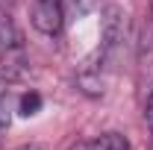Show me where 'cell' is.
<instances>
[{
  "instance_id": "obj_6",
  "label": "cell",
  "mask_w": 153,
  "mask_h": 150,
  "mask_svg": "<svg viewBox=\"0 0 153 150\" xmlns=\"http://www.w3.org/2000/svg\"><path fill=\"white\" fill-rule=\"evenodd\" d=\"M144 121H147V130H150V135H153V91H150V97H147V103H144Z\"/></svg>"
},
{
  "instance_id": "obj_5",
  "label": "cell",
  "mask_w": 153,
  "mask_h": 150,
  "mask_svg": "<svg viewBox=\"0 0 153 150\" xmlns=\"http://www.w3.org/2000/svg\"><path fill=\"white\" fill-rule=\"evenodd\" d=\"M3 127H9V97L0 88V130H3Z\"/></svg>"
},
{
  "instance_id": "obj_7",
  "label": "cell",
  "mask_w": 153,
  "mask_h": 150,
  "mask_svg": "<svg viewBox=\"0 0 153 150\" xmlns=\"http://www.w3.org/2000/svg\"><path fill=\"white\" fill-rule=\"evenodd\" d=\"M15 150H44L41 144H21V147H15Z\"/></svg>"
},
{
  "instance_id": "obj_2",
  "label": "cell",
  "mask_w": 153,
  "mask_h": 150,
  "mask_svg": "<svg viewBox=\"0 0 153 150\" xmlns=\"http://www.w3.org/2000/svg\"><path fill=\"white\" fill-rule=\"evenodd\" d=\"M30 21L41 36L56 38L65 24V0H33Z\"/></svg>"
},
{
  "instance_id": "obj_3",
  "label": "cell",
  "mask_w": 153,
  "mask_h": 150,
  "mask_svg": "<svg viewBox=\"0 0 153 150\" xmlns=\"http://www.w3.org/2000/svg\"><path fill=\"white\" fill-rule=\"evenodd\" d=\"M71 150H130V138L121 132H100L94 138L76 141Z\"/></svg>"
},
{
  "instance_id": "obj_1",
  "label": "cell",
  "mask_w": 153,
  "mask_h": 150,
  "mask_svg": "<svg viewBox=\"0 0 153 150\" xmlns=\"http://www.w3.org/2000/svg\"><path fill=\"white\" fill-rule=\"evenodd\" d=\"M0 68L6 76H21L27 68V41L12 12L0 9Z\"/></svg>"
},
{
  "instance_id": "obj_4",
  "label": "cell",
  "mask_w": 153,
  "mask_h": 150,
  "mask_svg": "<svg viewBox=\"0 0 153 150\" xmlns=\"http://www.w3.org/2000/svg\"><path fill=\"white\" fill-rule=\"evenodd\" d=\"M38 106H41V97H38L36 91H30V94H24V97H21L18 112L24 115V118H30V115H36V112H38Z\"/></svg>"
}]
</instances>
